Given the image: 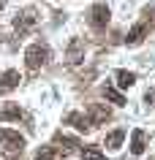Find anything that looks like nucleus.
I'll use <instances>...</instances> for the list:
<instances>
[{"label": "nucleus", "instance_id": "1", "mask_svg": "<svg viewBox=\"0 0 155 160\" xmlns=\"http://www.w3.org/2000/svg\"><path fill=\"white\" fill-rule=\"evenodd\" d=\"M25 149V138L17 130H0V155L3 158H17Z\"/></svg>", "mask_w": 155, "mask_h": 160}, {"label": "nucleus", "instance_id": "3", "mask_svg": "<svg viewBox=\"0 0 155 160\" xmlns=\"http://www.w3.org/2000/svg\"><path fill=\"white\" fill-rule=\"evenodd\" d=\"M90 25L95 30H103V27L109 25V8L106 6H93V11H90Z\"/></svg>", "mask_w": 155, "mask_h": 160}, {"label": "nucleus", "instance_id": "2", "mask_svg": "<svg viewBox=\"0 0 155 160\" xmlns=\"http://www.w3.org/2000/svg\"><path fill=\"white\" fill-rule=\"evenodd\" d=\"M46 60H49V46H46V43H33V46H27L25 62H27L30 71H38L41 65H46Z\"/></svg>", "mask_w": 155, "mask_h": 160}, {"label": "nucleus", "instance_id": "15", "mask_svg": "<svg viewBox=\"0 0 155 160\" xmlns=\"http://www.w3.org/2000/svg\"><path fill=\"white\" fill-rule=\"evenodd\" d=\"M103 95H106V98H109L112 103H117V106H125V98H122V95L117 92L114 87H103Z\"/></svg>", "mask_w": 155, "mask_h": 160}, {"label": "nucleus", "instance_id": "18", "mask_svg": "<svg viewBox=\"0 0 155 160\" xmlns=\"http://www.w3.org/2000/svg\"><path fill=\"white\" fill-rule=\"evenodd\" d=\"M144 101L150 103V106H152V103H155V92H147V95H144Z\"/></svg>", "mask_w": 155, "mask_h": 160}, {"label": "nucleus", "instance_id": "5", "mask_svg": "<svg viewBox=\"0 0 155 160\" xmlns=\"http://www.w3.org/2000/svg\"><path fill=\"white\" fill-rule=\"evenodd\" d=\"M65 122H68V125H74L76 128V130H93V119L90 117H82V114H79V111H71L68 117H65Z\"/></svg>", "mask_w": 155, "mask_h": 160}, {"label": "nucleus", "instance_id": "14", "mask_svg": "<svg viewBox=\"0 0 155 160\" xmlns=\"http://www.w3.org/2000/svg\"><path fill=\"white\" fill-rule=\"evenodd\" d=\"M82 160H106V158H103L101 149H95V147H85V149H82Z\"/></svg>", "mask_w": 155, "mask_h": 160}, {"label": "nucleus", "instance_id": "13", "mask_svg": "<svg viewBox=\"0 0 155 160\" xmlns=\"http://www.w3.org/2000/svg\"><path fill=\"white\" fill-rule=\"evenodd\" d=\"M22 109L19 106H6V109H0V119H22Z\"/></svg>", "mask_w": 155, "mask_h": 160}, {"label": "nucleus", "instance_id": "6", "mask_svg": "<svg viewBox=\"0 0 155 160\" xmlns=\"http://www.w3.org/2000/svg\"><path fill=\"white\" fill-rule=\"evenodd\" d=\"M147 27H150L147 22H142V25H136V27H133V30L128 33V38H125V41H128L131 46H136V43H142V41H144V35H147Z\"/></svg>", "mask_w": 155, "mask_h": 160}, {"label": "nucleus", "instance_id": "8", "mask_svg": "<svg viewBox=\"0 0 155 160\" xmlns=\"http://www.w3.org/2000/svg\"><path fill=\"white\" fill-rule=\"evenodd\" d=\"M17 84H19V73L17 71H6L3 79H0V87H3V90H14Z\"/></svg>", "mask_w": 155, "mask_h": 160}, {"label": "nucleus", "instance_id": "4", "mask_svg": "<svg viewBox=\"0 0 155 160\" xmlns=\"http://www.w3.org/2000/svg\"><path fill=\"white\" fill-rule=\"evenodd\" d=\"M33 25H35V11H22V14H17V19H14V27H17L19 33H27Z\"/></svg>", "mask_w": 155, "mask_h": 160}, {"label": "nucleus", "instance_id": "9", "mask_svg": "<svg viewBox=\"0 0 155 160\" xmlns=\"http://www.w3.org/2000/svg\"><path fill=\"white\" fill-rule=\"evenodd\" d=\"M117 84L122 90H128V87L136 84V73H131V71H117Z\"/></svg>", "mask_w": 155, "mask_h": 160}, {"label": "nucleus", "instance_id": "10", "mask_svg": "<svg viewBox=\"0 0 155 160\" xmlns=\"http://www.w3.org/2000/svg\"><path fill=\"white\" fill-rule=\"evenodd\" d=\"M90 114H93V125H98V122H103V119H109V109H103V106H98V103H93L90 106Z\"/></svg>", "mask_w": 155, "mask_h": 160}, {"label": "nucleus", "instance_id": "16", "mask_svg": "<svg viewBox=\"0 0 155 160\" xmlns=\"http://www.w3.org/2000/svg\"><path fill=\"white\" fill-rule=\"evenodd\" d=\"M57 144H60V149H63V152H74V149L79 147L76 138H68V136H57Z\"/></svg>", "mask_w": 155, "mask_h": 160}, {"label": "nucleus", "instance_id": "12", "mask_svg": "<svg viewBox=\"0 0 155 160\" xmlns=\"http://www.w3.org/2000/svg\"><path fill=\"white\" fill-rule=\"evenodd\" d=\"M82 52H85L82 41L74 38V41H71V49H68V60H71V62H79V60H82Z\"/></svg>", "mask_w": 155, "mask_h": 160}, {"label": "nucleus", "instance_id": "17", "mask_svg": "<svg viewBox=\"0 0 155 160\" xmlns=\"http://www.w3.org/2000/svg\"><path fill=\"white\" fill-rule=\"evenodd\" d=\"M35 160H54V149L52 147H41L38 155H35Z\"/></svg>", "mask_w": 155, "mask_h": 160}, {"label": "nucleus", "instance_id": "11", "mask_svg": "<svg viewBox=\"0 0 155 160\" xmlns=\"http://www.w3.org/2000/svg\"><path fill=\"white\" fill-rule=\"evenodd\" d=\"M122 138H125V130H114V133L106 136V149H120Z\"/></svg>", "mask_w": 155, "mask_h": 160}, {"label": "nucleus", "instance_id": "7", "mask_svg": "<svg viewBox=\"0 0 155 160\" xmlns=\"http://www.w3.org/2000/svg\"><path fill=\"white\" fill-rule=\"evenodd\" d=\"M131 152H133V155H142V152H144V130H133V133H131Z\"/></svg>", "mask_w": 155, "mask_h": 160}]
</instances>
